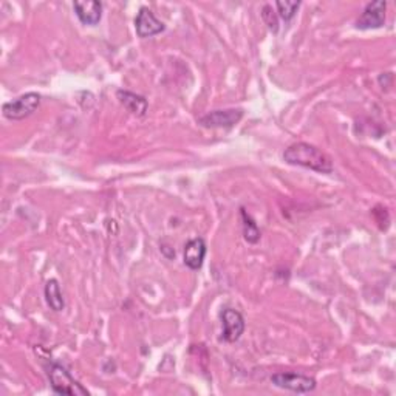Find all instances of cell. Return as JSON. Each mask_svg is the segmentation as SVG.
<instances>
[{"mask_svg":"<svg viewBox=\"0 0 396 396\" xmlns=\"http://www.w3.org/2000/svg\"><path fill=\"white\" fill-rule=\"evenodd\" d=\"M284 160L293 166L307 168L319 173H332L334 169L332 158L308 143H296L285 148Z\"/></svg>","mask_w":396,"mask_h":396,"instance_id":"1","label":"cell"},{"mask_svg":"<svg viewBox=\"0 0 396 396\" xmlns=\"http://www.w3.org/2000/svg\"><path fill=\"white\" fill-rule=\"evenodd\" d=\"M48 379L52 389L57 395H88V392L78 381H74L67 368L59 364H52L48 367Z\"/></svg>","mask_w":396,"mask_h":396,"instance_id":"2","label":"cell"},{"mask_svg":"<svg viewBox=\"0 0 396 396\" xmlns=\"http://www.w3.org/2000/svg\"><path fill=\"white\" fill-rule=\"evenodd\" d=\"M39 105H40V95L31 92L4 104L2 112L5 118L11 121H21L35 113L39 109Z\"/></svg>","mask_w":396,"mask_h":396,"instance_id":"3","label":"cell"},{"mask_svg":"<svg viewBox=\"0 0 396 396\" xmlns=\"http://www.w3.org/2000/svg\"><path fill=\"white\" fill-rule=\"evenodd\" d=\"M271 383L294 393H310L316 389V379L301 373H276L271 376Z\"/></svg>","mask_w":396,"mask_h":396,"instance_id":"4","label":"cell"},{"mask_svg":"<svg viewBox=\"0 0 396 396\" xmlns=\"http://www.w3.org/2000/svg\"><path fill=\"white\" fill-rule=\"evenodd\" d=\"M243 112L240 109H226V110H214L206 113L204 117L198 120L203 127L208 129H229L234 127L235 124L242 120Z\"/></svg>","mask_w":396,"mask_h":396,"instance_id":"5","label":"cell"},{"mask_svg":"<svg viewBox=\"0 0 396 396\" xmlns=\"http://www.w3.org/2000/svg\"><path fill=\"white\" fill-rule=\"evenodd\" d=\"M385 8L387 4L384 0H376V2H370L359 19L356 21V28L359 30H375L381 28L385 23Z\"/></svg>","mask_w":396,"mask_h":396,"instance_id":"6","label":"cell"},{"mask_svg":"<svg viewBox=\"0 0 396 396\" xmlns=\"http://www.w3.org/2000/svg\"><path fill=\"white\" fill-rule=\"evenodd\" d=\"M221 324H223V333H221L223 341L235 342L240 339V336L245 332V319L240 313L233 308L223 310Z\"/></svg>","mask_w":396,"mask_h":396,"instance_id":"7","label":"cell"},{"mask_svg":"<svg viewBox=\"0 0 396 396\" xmlns=\"http://www.w3.org/2000/svg\"><path fill=\"white\" fill-rule=\"evenodd\" d=\"M164 23L155 18L148 8H141L135 19V30L139 37H152L164 31Z\"/></svg>","mask_w":396,"mask_h":396,"instance_id":"8","label":"cell"},{"mask_svg":"<svg viewBox=\"0 0 396 396\" xmlns=\"http://www.w3.org/2000/svg\"><path fill=\"white\" fill-rule=\"evenodd\" d=\"M74 13L84 25H96L101 21L103 4L96 0H76L73 4Z\"/></svg>","mask_w":396,"mask_h":396,"instance_id":"9","label":"cell"},{"mask_svg":"<svg viewBox=\"0 0 396 396\" xmlns=\"http://www.w3.org/2000/svg\"><path fill=\"white\" fill-rule=\"evenodd\" d=\"M204 257H206V242L202 237L192 238V240H189L186 243L183 260L187 268H191L194 271L200 269L203 267Z\"/></svg>","mask_w":396,"mask_h":396,"instance_id":"10","label":"cell"},{"mask_svg":"<svg viewBox=\"0 0 396 396\" xmlns=\"http://www.w3.org/2000/svg\"><path fill=\"white\" fill-rule=\"evenodd\" d=\"M117 96L120 99V103L126 107L132 115H136V117H144L147 112V101L143 96L127 92V90H118Z\"/></svg>","mask_w":396,"mask_h":396,"instance_id":"11","label":"cell"},{"mask_svg":"<svg viewBox=\"0 0 396 396\" xmlns=\"http://www.w3.org/2000/svg\"><path fill=\"white\" fill-rule=\"evenodd\" d=\"M45 301L48 303V307L52 308L53 311H62L65 307L64 302V296L61 291V286L57 280L52 279L48 280L45 285Z\"/></svg>","mask_w":396,"mask_h":396,"instance_id":"12","label":"cell"},{"mask_svg":"<svg viewBox=\"0 0 396 396\" xmlns=\"http://www.w3.org/2000/svg\"><path fill=\"white\" fill-rule=\"evenodd\" d=\"M242 219H243V237L248 243H257L260 240V231L250 214L242 209Z\"/></svg>","mask_w":396,"mask_h":396,"instance_id":"13","label":"cell"},{"mask_svg":"<svg viewBox=\"0 0 396 396\" xmlns=\"http://www.w3.org/2000/svg\"><path fill=\"white\" fill-rule=\"evenodd\" d=\"M299 6H301V2H276L279 16L286 22L294 18L297 10H299Z\"/></svg>","mask_w":396,"mask_h":396,"instance_id":"14","label":"cell"},{"mask_svg":"<svg viewBox=\"0 0 396 396\" xmlns=\"http://www.w3.org/2000/svg\"><path fill=\"white\" fill-rule=\"evenodd\" d=\"M262 18H263V21H265V23L268 25V28H269L271 31L277 33V30H279L277 16H276V13H274V11H272V8H271L269 5H265V6H263V10H262Z\"/></svg>","mask_w":396,"mask_h":396,"instance_id":"15","label":"cell"}]
</instances>
